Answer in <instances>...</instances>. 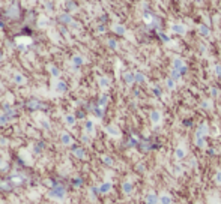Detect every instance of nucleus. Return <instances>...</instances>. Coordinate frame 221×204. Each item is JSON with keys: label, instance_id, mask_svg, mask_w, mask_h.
Segmentation results:
<instances>
[{"label": "nucleus", "instance_id": "f257e3e1", "mask_svg": "<svg viewBox=\"0 0 221 204\" xmlns=\"http://www.w3.org/2000/svg\"><path fill=\"white\" fill-rule=\"evenodd\" d=\"M172 68H173V69H177L182 75H185V74H186V71H188L186 63H185V62H183V59H180L179 56H175V57L172 59Z\"/></svg>", "mask_w": 221, "mask_h": 204}, {"label": "nucleus", "instance_id": "f03ea898", "mask_svg": "<svg viewBox=\"0 0 221 204\" xmlns=\"http://www.w3.org/2000/svg\"><path fill=\"white\" fill-rule=\"evenodd\" d=\"M170 32L175 33V35H180V36H183V35L186 33V26L182 24V23H173V24L170 26Z\"/></svg>", "mask_w": 221, "mask_h": 204}, {"label": "nucleus", "instance_id": "7ed1b4c3", "mask_svg": "<svg viewBox=\"0 0 221 204\" xmlns=\"http://www.w3.org/2000/svg\"><path fill=\"white\" fill-rule=\"evenodd\" d=\"M149 117H150V122L153 126H157V125H160L161 123V119H163V114H161V111L160 110H152L150 111V114H149Z\"/></svg>", "mask_w": 221, "mask_h": 204}, {"label": "nucleus", "instance_id": "20e7f679", "mask_svg": "<svg viewBox=\"0 0 221 204\" xmlns=\"http://www.w3.org/2000/svg\"><path fill=\"white\" fill-rule=\"evenodd\" d=\"M209 134V126H208V123H202V125H199V128L196 129V137H203V138H206V135Z\"/></svg>", "mask_w": 221, "mask_h": 204}, {"label": "nucleus", "instance_id": "39448f33", "mask_svg": "<svg viewBox=\"0 0 221 204\" xmlns=\"http://www.w3.org/2000/svg\"><path fill=\"white\" fill-rule=\"evenodd\" d=\"M197 30H199V35L203 36V38H209L211 36V29L206 24H199L197 26Z\"/></svg>", "mask_w": 221, "mask_h": 204}, {"label": "nucleus", "instance_id": "423d86ee", "mask_svg": "<svg viewBox=\"0 0 221 204\" xmlns=\"http://www.w3.org/2000/svg\"><path fill=\"white\" fill-rule=\"evenodd\" d=\"M185 156H186V149H185L183 144H180V146L176 149V152H175V158H176L177 161H182Z\"/></svg>", "mask_w": 221, "mask_h": 204}, {"label": "nucleus", "instance_id": "0eeeda50", "mask_svg": "<svg viewBox=\"0 0 221 204\" xmlns=\"http://www.w3.org/2000/svg\"><path fill=\"white\" fill-rule=\"evenodd\" d=\"M172 195H169L167 192H164V194H161L160 197H158V203L160 204H172Z\"/></svg>", "mask_w": 221, "mask_h": 204}, {"label": "nucleus", "instance_id": "6e6552de", "mask_svg": "<svg viewBox=\"0 0 221 204\" xmlns=\"http://www.w3.org/2000/svg\"><path fill=\"white\" fill-rule=\"evenodd\" d=\"M144 203L146 204H160L158 203V197H157V194H153V192H150V194L146 195Z\"/></svg>", "mask_w": 221, "mask_h": 204}, {"label": "nucleus", "instance_id": "1a4fd4ad", "mask_svg": "<svg viewBox=\"0 0 221 204\" xmlns=\"http://www.w3.org/2000/svg\"><path fill=\"white\" fill-rule=\"evenodd\" d=\"M194 143H196V146L199 147V149H206V138H203V137H194Z\"/></svg>", "mask_w": 221, "mask_h": 204}, {"label": "nucleus", "instance_id": "9d476101", "mask_svg": "<svg viewBox=\"0 0 221 204\" xmlns=\"http://www.w3.org/2000/svg\"><path fill=\"white\" fill-rule=\"evenodd\" d=\"M124 80H125V83H127L128 86H131V84L135 83V77H134L133 72H125V74H124Z\"/></svg>", "mask_w": 221, "mask_h": 204}, {"label": "nucleus", "instance_id": "9b49d317", "mask_svg": "<svg viewBox=\"0 0 221 204\" xmlns=\"http://www.w3.org/2000/svg\"><path fill=\"white\" fill-rule=\"evenodd\" d=\"M113 32L117 33V35H120V36H124V35L127 33V29H125L122 24H114V26H113Z\"/></svg>", "mask_w": 221, "mask_h": 204}, {"label": "nucleus", "instance_id": "f8f14e48", "mask_svg": "<svg viewBox=\"0 0 221 204\" xmlns=\"http://www.w3.org/2000/svg\"><path fill=\"white\" fill-rule=\"evenodd\" d=\"M122 189H124V192H125L127 195H130L134 189L133 183H131V182H124V183H122Z\"/></svg>", "mask_w": 221, "mask_h": 204}, {"label": "nucleus", "instance_id": "ddd939ff", "mask_svg": "<svg viewBox=\"0 0 221 204\" xmlns=\"http://www.w3.org/2000/svg\"><path fill=\"white\" fill-rule=\"evenodd\" d=\"M107 132L111 135V137H119L120 135V132H119V129L116 128V126H113V125H110V126H107Z\"/></svg>", "mask_w": 221, "mask_h": 204}, {"label": "nucleus", "instance_id": "4468645a", "mask_svg": "<svg viewBox=\"0 0 221 204\" xmlns=\"http://www.w3.org/2000/svg\"><path fill=\"white\" fill-rule=\"evenodd\" d=\"M134 77H135V83H138V84L146 81V75L141 72H134Z\"/></svg>", "mask_w": 221, "mask_h": 204}, {"label": "nucleus", "instance_id": "2eb2a0df", "mask_svg": "<svg viewBox=\"0 0 221 204\" xmlns=\"http://www.w3.org/2000/svg\"><path fill=\"white\" fill-rule=\"evenodd\" d=\"M166 87H167L169 90H175V87H176V81H175L172 77H169V78L166 80Z\"/></svg>", "mask_w": 221, "mask_h": 204}, {"label": "nucleus", "instance_id": "dca6fc26", "mask_svg": "<svg viewBox=\"0 0 221 204\" xmlns=\"http://www.w3.org/2000/svg\"><path fill=\"white\" fill-rule=\"evenodd\" d=\"M170 77H172V78H173L175 81H179V80L182 78V74H180V72H179L177 69H173V68H172V72H170Z\"/></svg>", "mask_w": 221, "mask_h": 204}, {"label": "nucleus", "instance_id": "f3484780", "mask_svg": "<svg viewBox=\"0 0 221 204\" xmlns=\"http://www.w3.org/2000/svg\"><path fill=\"white\" fill-rule=\"evenodd\" d=\"M200 105H202L203 110H212V102H211L209 99H203Z\"/></svg>", "mask_w": 221, "mask_h": 204}, {"label": "nucleus", "instance_id": "a211bd4d", "mask_svg": "<svg viewBox=\"0 0 221 204\" xmlns=\"http://www.w3.org/2000/svg\"><path fill=\"white\" fill-rule=\"evenodd\" d=\"M99 86H101L102 89H107V87L110 86V81H108V78H105V77H101V78H99Z\"/></svg>", "mask_w": 221, "mask_h": 204}, {"label": "nucleus", "instance_id": "6ab92c4d", "mask_svg": "<svg viewBox=\"0 0 221 204\" xmlns=\"http://www.w3.org/2000/svg\"><path fill=\"white\" fill-rule=\"evenodd\" d=\"M72 62H74V65H75V66H80V65L83 63V59H81L80 56H74V59H72Z\"/></svg>", "mask_w": 221, "mask_h": 204}, {"label": "nucleus", "instance_id": "aec40b11", "mask_svg": "<svg viewBox=\"0 0 221 204\" xmlns=\"http://www.w3.org/2000/svg\"><path fill=\"white\" fill-rule=\"evenodd\" d=\"M99 189H101V192H108V191L111 189V183H104Z\"/></svg>", "mask_w": 221, "mask_h": 204}, {"label": "nucleus", "instance_id": "412c9836", "mask_svg": "<svg viewBox=\"0 0 221 204\" xmlns=\"http://www.w3.org/2000/svg\"><path fill=\"white\" fill-rule=\"evenodd\" d=\"M152 92H153V95H155L157 98H160V96H161V93H163V92H161V89H160L158 86H155V87L152 89Z\"/></svg>", "mask_w": 221, "mask_h": 204}, {"label": "nucleus", "instance_id": "4be33fe9", "mask_svg": "<svg viewBox=\"0 0 221 204\" xmlns=\"http://www.w3.org/2000/svg\"><path fill=\"white\" fill-rule=\"evenodd\" d=\"M107 101H108V96H107V95L101 96V99H99V107H104V105L107 104Z\"/></svg>", "mask_w": 221, "mask_h": 204}, {"label": "nucleus", "instance_id": "5701e85b", "mask_svg": "<svg viewBox=\"0 0 221 204\" xmlns=\"http://www.w3.org/2000/svg\"><path fill=\"white\" fill-rule=\"evenodd\" d=\"M62 140H63V143H65V144H69V143L72 141V138H71V137H69L68 134H63V137H62Z\"/></svg>", "mask_w": 221, "mask_h": 204}, {"label": "nucleus", "instance_id": "b1692460", "mask_svg": "<svg viewBox=\"0 0 221 204\" xmlns=\"http://www.w3.org/2000/svg\"><path fill=\"white\" fill-rule=\"evenodd\" d=\"M74 153H75L78 158H84V150H83V149H75Z\"/></svg>", "mask_w": 221, "mask_h": 204}, {"label": "nucleus", "instance_id": "393cba45", "mask_svg": "<svg viewBox=\"0 0 221 204\" xmlns=\"http://www.w3.org/2000/svg\"><path fill=\"white\" fill-rule=\"evenodd\" d=\"M108 47L113 48V50H116L117 48V42L114 41V39H108Z\"/></svg>", "mask_w": 221, "mask_h": 204}, {"label": "nucleus", "instance_id": "a878e982", "mask_svg": "<svg viewBox=\"0 0 221 204\" xmlns=\"http://www.w3.org/2000/svg\"><path fill=\"white\" fill-rule=\"evenodd\" d=\"M86 131H87V132H93V123L90 122V120L86 122Z\"/></svg>", "mask_w": 221, "mask_h": 204}, {"label": "nucleus", "instance_id": "bb28decb", "mask_svg": "<svg viewBox=\"0 0 221 204\" xmlns=\"http://www.w3.org/2000/svg\"><path fill=\"white\" fill-rule=\"evenodd\" d=\"M215 182H217L218 185H221V170H218V171L215 173Z\"/></svg>", "mask_w": 221, "mask_h": 204}, {"label": "nucleus", "instance_id": "cd10ccee", "mask_svg": "<svg viewBox=\"0 0 221 204\" xmlns=\"http://www.w3.org/2000/svg\"><path fill=\"white\" fill-rule=\"evenodd\" d=\"M144 21H146V23H150V21H152V15H150L149 12H144Z\"/></svg>", "mask_w": 221, "mask_h": 204}, {"label": "nucleus", "instance_id": "c85d7f7f", "mask_svg": "<svg viewBox=\"0 0 221 204\" xmlns=\"http://www.w3.org/2000/svg\"><path fill=\"white\" fill-rule=\"evenodd\" d=\"M215 74H217L218 78L221 77V65H215Z\"/></svg>", "mask_w": 221, "mask_h": 204}, {"label": "nucleus", "instance_id": "c756f323", "mask_svg": "<svg viewBox=\"0 0 221 204\" xmlns=\"http://www.w3.org/2000/svg\"><path fill=\"white\" fill-rule=\"evenodd\" d=\"M65 89H66V87H65V83H59L57 90H59V92H65Z\"/></svg>", "mask_w": 221, "mask_h": 204}, {"label": "nucleus", "instance_id": "7c9ffc66", "mask_svg": "<svg viewBox=\"0 0 221 204\" xmlns=\"http://www.w3.org/2000/svg\"><path fill=\"white\" fill-rule=\"evenodd\" d=\"M60 20H63L65 23H69V21H71V17H69V15H62Z\"/></svg>", "mask_w": 221, "mask_h": 204}, {"label": "nucleus", "instance_id": "2f4dec72", "mask_svg": "<svg viewBox=\"0 0 221 204\" xmlns=\"http://www.w3.org/2000/svg\"><path fill=\"white\" fill-rule=\"evenodd\" d=\"M211 95H212V96H217V95H218V89H217V87H212V89H211Z\"/></svg>", "mask_w": 221, "mask_h": 204}, {"label": "nucleus", "instance_id": "473e14b6", "mask_svg": "<svg viewBox=\"0 0 221 204\" xmlns=\"http://www.w3.org/2000/svg\"><path fill=\"white\" fill-rule=\"evenodd\" d=\"M104 162L107 164V165H111L113 161H111V158H108V156H104Z\"/></svg>", "mask_w": 221, "mask_h": 204}, {"label": "nucleus", "instance_id": "72a5a7b5", "mask_svg": "<svg viewBox=\"0 0 221 204\" xmlns=\"http://www.w3.org/2000/svg\"><path fill=\"white\" fill-rule=\"evenodd\" d=\"M66 122L69 123V125H72V123H74V117H72V116H68V117H66Z\"/></svg>", "mask_w": 221, "mask_h": 204}, {"label": "nucleus", "instance_id": "f704fd0d", "mask_svg": "<svg viewBox=\"0 0 221 204\" xmlns=\"http://www.w3.org/2000/svg\"><path fill=\"white\" fill-rule=\"evenodd\" d=\"M160 36H161V39H163L164 42H169V38H167V36H166L164 33H160Z\"/></svg>", "mask_w": 221, "mask_h": 204}, {"label": "nucleus", "instance_id": "c9c22d12", "mask_svg": "<svg viewBox=\"0 0 221 204\" xmlns=\"http://www.w3.org/2000/svg\"><path fill=\"white\" fill-rule=\"evenodd\" d=\"M15 80H17V83H23V81H24V78H23V77H20V75H17V77H15Z\"/></svg>", "mask_w": 221, "mask_h": 204}, {"label": "nucleus", "instance_id": "e433bc0d", "mask_svg": "<svg viewBox=\"0 0 221 204\" xmlns=\"http://www.w3.org/2000/svg\"><path fill=\"white\" fill-rule=\"evenodd\" d=\"M196 159H191V161H190V165H191V167H194V165H196Z\"/></svg>", "mask_w": 221, "mask_h": 204}, {"label": "nucleus", "instance_id": "4c0bfd02", "mask_svg": "<svg viewBox=\"0 0 221 204\" xmlns=\"http://www.w3.org/2000/svg\"><path fill=\"white\" fill-rule=\"evenodd\" d=\"M51 71H53V75H57V74H59V71H56V68H53Z\"/></svg>", "mask_w": 221, "mask_h": 204}, {"label": "nucleus", "instance_id": "58836bf2", "mask_svg": "<svg viewBox=\"0 0 221 204\" xmlns=\"http://www.w3.org/2000/svg\"><path fill=\"white\" fill-rule=\"evenodd\" d=\"M208 153H209V155H211V156H212V155H215V152H214V150H212V149H209V150H208Z\"/></svg>", "mask_w": 221, "mask_h": 204}, {"label": "nucleus", "instance_id": "ea45409f", "mask_svg": "<svg viewBox=\"0 0 221 204\" xmlns=\"http://www.w3.org/2000/svg\"><path fill=\"white\" fill-rule=\"evenodd\" d=\"M138 170H140V171H143V170H144V167H143V164H138Z\"/></svg>", "mask_w": 221, "mask_h": 204}, {"label": "nucleus", "instance_id": "a19ab883", "mask_svg": "<svg viewBox=\"0 0 221 204\" xmlns=\"http://www.w3.org/2000/svg\"><path fill=\"white\" fill-rule=\"evenodd\" d=\"M220 83H221V77H220Z\"/></svg>", "mask_w": 221, "mask_h": 204}]
</instances>
